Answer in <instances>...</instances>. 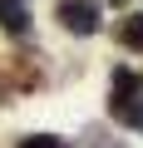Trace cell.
I'll return each mask as SVG.
<instances>
[{
  "mask_svg": "<svg viewBox=\"0 0 143 148\" xmlns=\"http://www.w3.org/2000/svg\"><path fill=\"white\" fill-rule=\"evenodd\" d=\"M114 40H118L123 49L143 54V15H123V20H118V30H114Z\"/></svg>",
  "mask_w": 143,
  "mask_h": 148,
  "instance_id": "3957f363",
  "label": "cell"
},
{
  "mask_svg": "<svg viewBox=\"0 0 143 148\" xmlns=\"http://www.w3.org/2000/svg\"><path fill=\"white\" fill-rule=\"evenodd\" d=\"M54 20L69 35H94L104 15H99V0H59V5H54Z\"/></svg>",
  "mask_w": 143,
  "mask_h": 148,
  "instance_id": "7a4b0ae2",
  "label": "cell"
},
{
  "mask_svg": "<svg viewBox=\"0 0 143 148\" xmlns=\"http://www.w3.org/2000/svg\"><path fill=\"white\" fill-rule=\"evenodd\" d=\"M15 148H69L64 138H54V133H30V138H20Z\"/></svg>",
  "mask_w": 143,
  "mask_h": 148,
  "instance_id": "5b68a950",
  "label": "cell"
},
{
  "mask_svg": "<svg viewBox=\"0 0 143 148\" xmlns=\"http://www.w3.org/2000/svg\"><path fill=\"white\" fill-rule=\"evenodd\" d=\"M0 25H5L10 35H25V30H30V10H25V0H0Z\"/></svg>",
  "mask_w": 143,
  "mask_h": 148,
  "instance_id": "277c9868",
  "label": "cell"
},
{
  "mask_svg": "<svg viewBox=\"0 0 143 148\" xmlns=\"http://www.w3.org/2000/svg\"><path fill=\"white\" fill-rule=\"evenodd\" d=\"M109 109H114L118 123H128V128L143 133V79H138V74H128V69L114 74V99H109Z\"/></svg>",
  "mask_w": 143,
  "mask_h": 148,
  "instance_id": "6da1fadb",
  "label": "cell"
}]
</instances>
